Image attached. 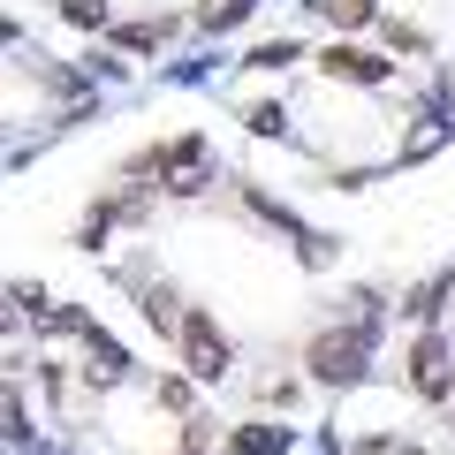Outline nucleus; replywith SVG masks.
<instances>
[{"label":"nucleus","instance_id":"obj_8","mask_svg":"<svg viewBox=\"0 0 455 455\" xmlns=\"http://www.w3.org/2000/svg\"><path fill=\"white\" fill-rule=\"evenodd\" d=\"M61 16L84 23V31H107V0H61Z\"/></svg>","mask_w":455,"mask_h":455},{"label":"nucleus","instance_id":"obj_3","mask_svg":"<svg viewBox=\"0 0 455 455\" xmlns=\"http://www.w3.org/2000/svg\"><path fill=\"white\" fill-rule=\"evenodd\" d=\"M410 387H418L425 403H440V395H448V349H440L433 334H425L418 349H410Z\"/></svg>","mask_w":455,"mask_h":455},{"label":"nucleus","instance_id":"obj_6","mask_svg":"<svg viewBox=\"0 0 455 455\" xmlns=\"http://www.w3.org/2000/svg\"><path fill=\"white\" fill-rule=\"evenodd\" d=\"M319 16L341 23V31H357V23H372V0H319Z\"/></svg>","mask_w":455,"mask_h":455},{"label":"nucleus","instance_id":"obj_1","mask_svg":"<svg viewBox=\"0 0 455 455\" xmlns=\"http://www.w3.org/2000/svg\"><path fill=\"white\" fill-rule=\"evenodd\" d=\"M311 372H319V379H334V387L364 379V334H349V326L319 334V341H311Z\"/></svg>","mask_w":455,"mask_h":455},{"label":"nucleus","instance_id":"obj_9","mask_svg":"<svg viewBox=\"0 0 455 455\" xmlns=\"http://www.w3.org/2000/svg\"><path fill=\"white\" fill-rule=\"evenodd\" d=\"M190 455H197V448H190Z\"/></svg>","mask_w":455,"mask_h":455},{"label":"nucleus","instance_id":"obj_2","mask_svg":"<svg viewBox=\"0 0 455 455\" xmlns=\"http://www.w3.org/2000/svg\"><path fill=\"white\" fill-rule=\"evenodd\" d=\"M175 334H182V357H190L197 379H220V372H228V341H220V326H212L205 311H182Z\"/></svg>","mask_w":455,"mask_h":455},{"label":"nucleus","instance_id":"obj_4","mask_svg":"<svg viewBox=\"0 0 455 455\" xmlns=\"http://www.w3.org/2000/svg\"><path fill=\"white\" fill-rule=\"evenodd\" d=\"M326 76H341V84H379V76H387V61H379V53L334 46V53H326Z\"/></svg>","mask_w":455,"mask_h":455},{"label":"nucleus","instance_id":"obj_5","mask_svg":"<svg viewBox=\"0 0 455 455\" xmlns=\"http://www.w3.org/2000/svg\"><path fill=\"white\" fill-rule=\"evenodd\" d=\"M289 448V440L274 433V425H243V433H235V455H281Z\"/></svg>","mask_w":455,"mask_h":455},{"label":"nucleus","instance_id":"obj_7","mask_svg":"<svg viewBox=\"0 0 455 455\" xmlns=\"http://www.w3.org/2000/svg\"><path fill=\"white\" fill-rule=\"evenodd\" d=\"M243 16H251V0H205V8H197L205 31H228V23H243Z\"/></svg>","mask_w":455,"mask_h":455}]
</instances>
